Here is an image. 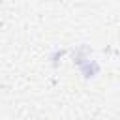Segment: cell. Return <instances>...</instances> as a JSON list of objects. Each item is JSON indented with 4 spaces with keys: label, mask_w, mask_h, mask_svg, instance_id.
<instances>
[{
    "label": "cell",
    "mask_w": 120,
    "mask_h": 120,
    "mask_svg": "<svg viewBox=\"0 0 120 120\" xmlns=\"http://www.w3.org/2000/svg\"><path fill=\"white\" fill-rule=\"evenodd\" d=\"M77 66L81 68L82 75L88 79V77H94L98 71H99V66L96 64V60L88 58V56H77Z\"/></svg>",
    "instance_id": "1"
}]
</instances>
